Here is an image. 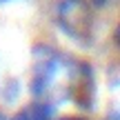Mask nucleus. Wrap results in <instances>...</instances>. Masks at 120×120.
I'll list each match as a JSON object with an SVG mask.
<instances>
[{"label": "nucleus", "instance_id": "nucleus-5", "mask_svg": "<svg viewBox=\"0 0 120 120\" xmlns=\"http://www.w3.org/2000/svg\"><path fill=\"white\" fill-rule=\"evenodd\" d=\"M4 2H11V0H0V4H4Z\"/></svg>", "mask_w": 120, "mask_h": 120}, {"label": "nucleus", "instance_id": "nucleus-1", "mask_svg": "<svg viewBox=\"0 0 120 120\" xmlns=\"http://www.w3.org/2000/svg\"><path fill=\"white\" fill-rule=\"evenodd\" d=\"M49 116H51V107L31 105V107H25L22 111H18L11 120H49Z\"/></svg>", "mask_w": 120, "mask_h": 120}, {"label": "nucleus", "instance_id": "nucleus-2", "mask_svg": "<svg viewBox=\"0 0 120 120\" xmlns=\"http://www.w3.org/2000/svg\"><path fill=\"white\" fill-rule=\"evenodd\" d=\"M113 40H116V45L120 47V25L116 27V34H113Z\"/></svg>", "mask_w": 120, "mask_h": 120}, {"label": "nucleus", "instance_id": "nucleus-6", "mask_svg": "<svg viewBox=\"0 0 120 120\" xmlns=\"http://www.w3.org/2000/svg\"><path fill=\"white\" fill-rule=\"evenodd\" d=\"M0 120H4V118H2V113H0Z\"/></svg>", "mask_w": 120, "mask_h": 120}, {"label": "nucleus", "instance_id": "nucleus-3", "mask_svg": "<svg viewBox=\"0 0 120 120\" xmlns=\"http://www.w3.org/2000/svg\"><path fill=\"white\" fill-rule=\"evenodd\" d=\"M60 120H85V118H78V116H67V118H60Z\"/></svg>", "mask_w": 120, "mask_h": 120}, {"label": "nucleus", "instance_id": "nucleus-4", "mask_svg": "<svg viewBox=\"0 0 120 120\" xmlns=\"http://www.w3.org/2000/svg\"><path fill=\"white\" fill-rule=\"evenodd\" d=\"M107 120H120V116H109Z\"/></svg>", "mask_w": 120, "mask_h": 120}]
</instances>
